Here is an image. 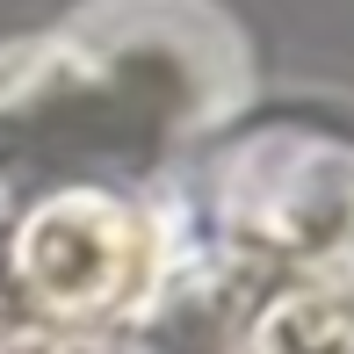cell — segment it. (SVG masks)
Returning <instances> with one entry per match:
<instances>
[{
	"instance_id": "1",
	"label": "cell",
	"mask_w": 354,
	"mask_h": 354,
	"mask_svg": "<svg viewBox=\"0 0 354 354\" xmlns=\"http://www.w3.org/2000/svg\"><path fill=\"white\" fill-rule=\"evenodd\" d=\"M246 102L239 29L203 0H102L0 51V210L51 188L152 196Z\"/></svg>"
},
{
	"instance_id": "2",
	"label": "cell",
	"mask_w": 354,
	"mask_h": 354,
	"mask_svg": "<svg viewBox=\"0 0 354 354\" xmlns=\"http://www.w3.org/2000/svg\"><path fill=\"white\" fill-rule=\"evenodd\" d=\"M159 268V196L51 188L0 210V354H131Z\"/></svg>"
}]
</instances>
